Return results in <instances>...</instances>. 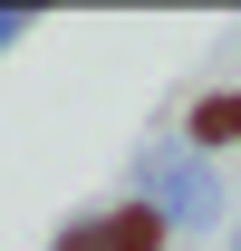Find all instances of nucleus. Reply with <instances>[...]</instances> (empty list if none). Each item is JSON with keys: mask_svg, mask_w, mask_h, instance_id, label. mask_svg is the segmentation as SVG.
Here are the masks:
<instances>
[{"mask_svg": "<svg viewBox=\"0 0 241 251\" xmlns=\"http://www.w3.org/2000/svg\"><path fill=\"white\" fill-rule=\"evenodd\" d=\"M193 135H203V145H232L241 135V97H212L203 116H193Z\"/></svg>", "mask_w": 241, "mask_h": 251, "instance_id": "2", "label": "nucleus"}, {"mask_svg": "<svg viewBox=\"0 0 241 251\" xmlns=\"http://www.w3.org/2000/svg\"><path fill=\"white\" fill-rule=\"evenodd\" d=\"M154 242H164V222H154L145 203H125L116 222H96V232H77L68 251H154Z\"/></svg>", "mask_w": 241, "mask_h": 251, "instance_id": "1", "label": "nucleus"}]
</instances>
